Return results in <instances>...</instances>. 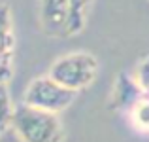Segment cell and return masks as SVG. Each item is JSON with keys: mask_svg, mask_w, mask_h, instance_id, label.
<instances>
[{"mask_svg": "<svg viewBox=\"0 0 149 142\" xmlns=\"http://www.w3.org/2000/svg\"><path fill=\"white\" fill-rule=\"evenodd\" d=\"M11 129L21 142H64V129L57 114L19 104L13 110Z\"/></svg>", "mask_w": 149, "mask_h": 142, "instance_id": "cell-1", "label": "cell"}, {"mask_svg": "<svg viewBox=\"0 0 149 142\" xmlns=\"http://www.w3.org/2000/svg\"><path fill=\"white\" fill-rule=\"evenodd\" d=\"M96 74H98V61L87 51H74L53 61L47 76L62 87L77 93L89 87L95 82Z\"/></svg>", "mask_w": 149, "mask_h": 142, "instance_id": "cell-2", "label": "cell"}, {"mask_svg": "<svg viewBox=\"0 0 149 142\" xmlns=\"http://www.w3.org/2000/svg\"><path fill=\"white\" fill-rule=\"evenodd\" d=\"M77 93L62 87L49 76H38L26 85L23 95V104L49 114H58L74 102Z\"/></svg>", "mask_w": 149, "mask_h": 142, "instance_id": "cell-3", "label": "cell"}, {"mask_svg": "<svg viewBox=\"0 0 149 142\" xmlns=\"http://www.w3.org/2000/svg\"><path fill=\"white\" fill-rule=\"evenodd\" d=\"M13 21L8 2H0V84H8L13 68Z\"/></svg>", "mask_w": 149, "mask_h": 142, "instance_id": "cell-4", "label": "cell"}, {"mask_svg": "<svg viewBox=\"0 0 149 142\" xmlns=\"http://www.w3.org/2000/svg\"><path fill=\"white\" fill-rule=\"evenodd\" d=\"M70 2L68 0H40V23L49 36H68Z\"/></svg>", "mask_w": 149, "mask_h": 142, "instance_id": "cell-5", "label": "cell"}, {"mask_svg": "<svg viewBox=\"0 0 149 142\" xmlns=\"http://www.w3.org/2000/svg\"><path fill=\"white\" fill-rule=\"evenodd\" d=\"M146 97V93L138 87V84L134 82V78L128 72H121L115 80L111 93V108L113 110H127L130 114V110L138 104L142 98Z\"/></svg>", "mask_w": 149, "mask_h": 142, "instance_id": "cell-6", "label": "cell"}, {"mask_svg": "<svg viewBox=\"0 0 149 142\" xmlns=\"http://www.w3.org/2000/svg\"><path fill=\"white\" fill-rule=\"evenodd\" d=\"M70 2V21H68V36L77 34L83 30L85 19H87L89 4L91 0H68Z\"/></svg>", "mask_w": 149, "mask_h": 142, "instance_id": "cell-7", "label": "cell"}, {"mask_svg": "<svg viewBox=\"0 0 149 142\" xmlns=\"http://www.w3.org/2000/svg\"><path fill=\"white\" fill-rule=\"evenodd\" d=\"M13 102L8 89V84H0V136L11 127V117H13Z\"/></svg>", "mask_w": 149, "mask_h": 142, "instance_id": "cell-8", "label": "cell"}, {"mask_svg": "<svg viewBox=\"0 0 149 142\" xmlns=\"http://www.w3.org/2000/svg\"><path fill=\"white\" fill-rule=\"evenodd\" d=\"M130 117L138 131L149 133V97L147 95L130 110Z\"/></svg>", "mask_w": 149, "mask_h": 142, "instance_id": "cell-9", "label": "cell"}, {"mask_svg": "<svg viewBox=\"0 0 149 142\" xmlns=\"http://www.w3.org/2000/svg\"><path fill=\"white\" fill-rule=\"evenodd\" d=\"M132 78H134V82L138 84V87L146 95H149V55L138 63V66H136L134 72H132Z\"/></svg>", "mask_w": 149, "mask_h": 142, "instance_id": "cell-10", "label": "cell"}]
</instances>
